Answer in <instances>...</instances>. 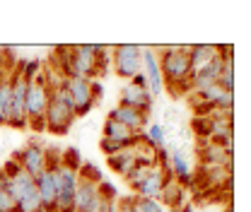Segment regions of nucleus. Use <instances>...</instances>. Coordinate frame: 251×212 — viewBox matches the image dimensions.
I'll return each mask as SVG.
<instances>
[{"instance_id":"obj_22","label":"nucleus","mask_w":251,"mask_h":212,"mask_svg":"<svg viewBox=\"0 0 251 212\" xmlns=\"http://www.w3.org/2000/svg\"><path fill=\"white\" fill-rule=\"evenodd\" d=\"M10 99H12V85H10V77H7V80L0 85V125H7Z\"/></svg>"},{"instance_id":"obj_9","label":"nucleus","mask_w":251,"mask_h":212,"mask_svg":"<svg viewBox=\"0 0 251 212\" xmlns=\"http://www.w3.org/2000/svg\"><path fill=\"white\" fill-rule=\"evenodd\" d=\"M198 162H201V166L232 169V164H234V150L215 145V142H205V145L198 147Z\"/></svg>"},{"instance_id":"obj_14","label":"nucleus","mask_w":251,"mask_h":212,"mask_svg":"<svg viewBox=\"0 0 251 212\" xmlns=\"http://www.w3.org/2000/svg\"><path fill=\"white\" fill-rule=\"evenodd\" d=\"M220 56L218 44H193L188 46V61H191V72L205 68L208 63H213Z\"/></svg>"},{"instance_id":"obj_19","label":"nucleus","mask_w":251,"mask_h":212,"mask_svg":"<svg viewBox=\"0 0 251 212\" xmlns=\"http://www.w3.org/2000/svg\"><path fill=\"white\" fill-rule=\"evenodd\" d=\"M135 135L138 133H133L130 128H126L121 123L111 121V118H106L104 125H101V138H106V140H114V142H121L124 147H128L133 140H135Z\"/></svg>"},{"instance_id":"obj_8","label":"nucleus","mask_w":251,"mask_h":212,"mask_svg":"<svg viewBox=\"0 0 251 212\" xmlns=\"http://www.w3.org/2000/svg\"><path fill=\"white\" fill-rule=\"evenodd\" d=\"M15 162L29 174V176H39L49 164H46V147L39 142H29L22 150L15 152Z\"/></svg>"},{"instance_id":"obj_34","label":"nucleus","mask_w":251,"mask_h":212,"mask_svg":"<svg viewBox=\"0 0 251 212\" xmlns=\"http://www.w3.org/2000/svg\"><path fill=\"white\" fill-rule=\"evenodd\" d=\"M164 212H181V208H164Z\"/></svg>"},{"instance_id":"obj_18","label":"nucleus","mask_w":251,"mask_h":212,"mask_svg":"<svg viewBox=\"0 0 251 212\" xmlns=\"http://www.w3.org/2000/svg\"><path fill=\"white\" fill-rule=\"evenodd\" d=\"M169 179H174L176 183H181V186H186L191 183V166H188L186 157H184V152H169Z\"/></svg>"},{"instance_id":"obj_16","label":"nucleus","mask_w":251,"mask_h":212,"mask_svg":"<svg viewBox=\"0 0 251 212\" xmlns=\"http://www.w3.org/2000/svg\"><path fill=\"white\" fill-rule=\"evenodd\" d=\"M186 195H188L186 186L176 183L174 179H167L162 193H159V203H162V208H184Z\"/></svg>"},{"instance_id":"obj_11","label":"nucleus","mask_w":251,"mask_h":212,"mask_svg":"<svg viewBox=\"0 0 251 212\" xmlns=\"http://www.w3.org/2000/svg\"><path fill=\"white\" fill-rule=\"evenodd\" d=\"M143 75L148 77V87H150L152 99H155V96H162L164 80H162V72H159V61H157L155 48H145V46H143Z\"/></svg>"},{"instance_id":"obj_26","label":"nucleus","mask_w":251,"mask_h":212,"mask_svg":"<svg viewBox=\"0 0 251 212\" xmlns=\"http://www.w3.org/2000/svg\"><path fill=\"white\" fill-rule=\"evenodd\" d=\"M133 210L135 212H164L159 200H150V198H138L133 195Z\"/></svg>"},{"instance_id":"obj_10","label":"nucleus","mask_w":251,"mask_h":212,"mask_svg":"<svg viewBox=\"0 0 251 212\" xmlns=\"http://www.w3.org/2000/svg\"><path fill=\"white\" fill-rule=\"evenodd\" d=\"M152 94L150 90H143V87H135L133 82H126V87L119 94V104L128 106V109H135V111H143L150 116V109H152Z\"/></svg>"},{"instance_id":"obj_3","label":"nucleus","mask_w":251,"mask_h":212,"mask_svg":"<svg viewBox=\"0 0 251 212\" xmlns=\"http://www.w3.org/2000/svg\"><path fill=\"white\" fill-rule=\"evenodd\" d=\"M111 46H99V44H77L70 46V65L73 72L80 77H90L97 80L99 72L104 70V65L109 63Z\"/></svg>"},{"instance_id":"obj_29","label":"nucleus","mask_w":251,"mask_h":212,"mask_svg":"<svg viewBox=\"0 0 251 212\" xmlns=\"http://www.w3.org/2000/svg\"><path fill=\"white\" fill-rule=\"evenodd\" d=\"M0 212H15V203L5 190V174L0 171Z\"/></svg>"},{"instance_id":"obj_12","label":"nucleus","mask_w":251,"mask_h":212,"mask_svg":"<svg viewBox=\"0 0 251 212\" xmlns=\"http://www.w3.org/2000/svg\"><path fill=\"white\" fill-rule=\"evenodd\" d=\"M106 118L121 123V125H126V128H130L133 133H145V128L150 125V123H148L150 116H148V114L135 111V109H128V106H121V104H119L116 109H111Z\"/></svg>"},{"instance_id":"obj_27","label":"nucleus","mask_w":251,"mask_h":212,"mask_svg":"<svg viewBox=\"0 0 251 212\" xmlns=\"http://www.w3.org/2000/svg\"><path fill=\"white\" fill-rule=\"evenodd\" d=\"M77 176L80 179H85V181H92V183H99L104 176H101V171H99V166L92 164V162H82V166L77 169Z\"/></svg>"},{"instance_id":"obj_33","label":"nucleus","mask_w":251,"mask_h":212,"mask_svg":"<svg viewBox=\"0 0 251 212\" xmlns=\"http://www.w3.org/2000/svg\"><path fill=\"white\" fill-rule=\"evenodd\" d=\"M7 77H10V70H7V68H2V65H0V85H2V82H5V80H7Z\"/></svg>"},{"instance_id":"obj_23","label":"nucleus","mask_w":251,"mask_h":212,"mask_svg":"<svg viewBox=\"0 0 251 212\" xmlns=\"http://www.w3.org/2000/svg\"><path fill=\"white\" fill-rule=\"evenodd\" d=\"M145 138H148V142L159 150V147H164V140H167V133H164V128H162V123H150L148 128H145Z\"/></svg>"},{"instance_id":"obj_24","label":"nucleus","mask_w":251,"mask_h":212,"mask_svg":"<svg viewBox=\"0 0 251 212\" xmlns=\"http://www.w3.org/2000/svg\"><path fill=\"white\" fill-rule=\"evenodd\" d=\"M150 169H152V166H140V164H138V166H135L133 171H128V174L124 176V179H126V186H128L130 190H135V188H138L140 183H143L145 179H148V176H150Z\"/></svg>"},{"instance_id":"obj_4","label":"nucleus","mask_w":251,"mask_h":212,"mask_svg":"<svg viewBox=\"0 0 251 212\" xmlns=\"http://www.w3.org/2000/svg\"><path fill=\"white\" fill-rule=\"evenodd\" d=\"M49 80L44 75V70L31 77L29 87H27V96H25V116H27V128L36 130V133H44L46 130V106H49Z\"/></svg>"},{"instance_id":"obj_35","label":"nucleus","mask_w":251,"mask_h":212,"mask_svg":"<svg viewBox=\"0 0 251 212\" xmlns=\"http://www.w3.org/2000/svg\"><path fill=\"white\" fill-rule=\"evenodd\" d=\"M0 65H2V61H0ZM2 68H5V65H2ZM10 72H12V70H10Z\"/></svg>"},{"instance_id":"obj_13","label":"nucleus","mask_w":251,"mask_h":212,"mask_svg":"<svg viewBox=\"0 0 251 212\" xmlns=\"http://www.w3.org/2000/svg\"><path fill=\"white\" fill-rule=\"evenodd\" d=\"M167 179H169V174H167L159 164H155V166L150 169V176L133 190V195H138V198H150V200H159V193H162Z\"/></svg>"},{"instance_id":"obj_1","label":"nucleus","mask_w":251,"mask_h":212,"mask_svg":"<svg viewBox=\"0 0 251 212\" xmlns=\"http://www.w3.org/2000/svg\"><path fill=\"white\" fill-rule=\"evenodd\" d=\"M159 72L164 80V87L179 94H188L191 80V61H188V46H159L157 53Z\"/></svg>"},{"instance_id":"obj_7","label":"nucleus","mask_w":251,"mask_h":212,"mask_svg":"<svg viewBox=\"0 0 251 212\" xmlns=\"http://www.w3.org/2000/svg\"><path fill=\"white\" fill-rule=\"evenodd\" d=\"M65 87L70 92V99H73V106H75V116H87L94 109V96H92V80L90 77H65Z\"/></svg>"},{"instance_id":"obj_28","label":"nucleus","mask_w":251,"mask_h":212,"mask_svg":"<svg viewBox=\"0 0 251 212\" xmlns=\"http://www.w3.org/2000/svg\"><path fill=\"white\" fill-rule=\"evenodd\" d=\"M97 193H99V198L106 200V203H116V198H119L116 186H114L111 181H106V179H101V181L97 183Z\"/></svg>"},{"instance_id":"obj_31","label":"nucleus","mask_w":251,"mask_h":212,"mask_svg":"<svg viewBox=\"0 0 251 212\" xmlns=\"http://www.w3.org/2000/svg\"><path fill=\"white\" fill-rule=\"evenodd\" d=\"M116 212H135L133 210V195H119L116 198Z\"/></svg>"},{"instance_id":"obj_30","label":"nucleus","mask_w":251,"mask_h":212,"mask_svg":"<svg viewBox=\"0 0 251 212\" xmlns=\"http://www.w3.org/2000/svg\"><path fill=\"white\" fill-rule=\"evenodd\" d=\"M99 150L104 157H111V154H116V152L124 150V145L121 142H114V140H106V138H101V142H99Z\"/></svg>"},{"instance_id":"obj_6","label":"nucleus","mask_w":251,"mask_h":212,"mask_svg":"<svg viewBox=\"0 0 251 212\" xmlns=\"http://www.w3.org/2000/svg\"><path fill=\"white\" fill-rule=\"evenodd\" d=\"M111 68L126 82L143 70V46L138 44H119L111 46Z\"/></svg>"},{"instance_id":"obj_15","label":"nucleus","mask_w":251,"mask_h":212,"mask_svg":"<svg viewBox=\"0 0 251 212\" xmlns=\"http://www.w3.org/2000/svg\"><path fill=\"white\" fill-rule=\"evenodd\" d=\"M34 183H36V190H39V198H41V208L53 212V208H56V183H53L51 169H44L39 176H34Z\"/></svg>"},{"instance_id":"obj_32","label":"nucleus","mask_w":251,"mask_h":212,"mask_svg":"<svg viewBox=\"0 0 251 212\" xmlns=\"http://www.w3.org/2000/svg\"><path fill=\"white\" fill-rule=\"evenodd\" d=\"M101 94H104L101 82H99V80H92V96H94V101H99V99H101Z\"/></svg>"},{"instance_id":"obj_5","label":"nucleus","mask_w":251,"mask_h":212,"mask_svg":"<svg viewBox=\"0 0 251 212\" xmlns=\"http://www.w3.org/2000/svg\"><path fill=\"white\" fill-rule=\"evenodd\" d=\"M10 85H12V99H10V114H7V125L15 130H27V116H25V96L29 87V77L22 72V68H15L10 72Z\"/></svg>"},{"instance_id":"obj_20","label":"nucleus","mask_w":251,"mask_h":212,"mask_svg":"<svg viewBox=\"0 0 251 212\" xmlns=\"http://www.w3.org/2000/svg\"><path fill=\"white\" fill-rule=\"evenodd\" d=\"M94 200H97V183L80 179V181H77V190H75V205H73V212H87L92 208Z\"/></svg>"},{"instance_id":"obj_21","label":"nucleus","mask_w":251,"mask_h":212,"mask_svg":"<svg viewBox=\"0 0 251 212\" xmlns=\"http://www.w3.org/2000/svg\"><path fill=\"white\" fill-rule=\"evenodd\" d=\"M41 198H39V190H36V183L27 186L15 205V212H41Z\"/></svg>"},{"instance_id":"obj_2","label":"nucleus","mask_w":251,"mask_h":212,"mask_svg":"<svg viewBox=\"0 0 251 212\" xmlns=\"http://www.w3.org/2000/svg\"><path fill=\"white\" fill-rule=\"evenodd\" d=\"M75 106H73V99H70V92L65 87V77L56 87H51L49 94V106H46V130L53 133V135H65L73 123H75Z\"/></svg>"},{"instance_id":"obj_25","label":"nucleus","mask_w":251,"mask_h":212,"mask_svg":"<svg viewBox=\"0 0 251 212\" xmlns=\"http://www.w3.org/2000/svg\"><path fill=\"white\" fill-rule=\"evenodd\" d=\"M61 164L63 166H68V169H73V171H77L80 166H82V154L77 147H68V150L61 152Z\"/></svg>"},{"instance_id":"obj_17","label":"nucleus","mask_w":251,"mask_h":212,"mask_svg":"<svg viewBox=\"0 0 251 212\" xmlns=\"http://www.w3.org/2000/svg\"><path fill=\"white\" fill-rule=\"evenodd\" d=\"M106 166H109L111 171H116L119 176H126L128 171H133V169L138 166V162H135V152H133V147L128 145V147H124L121 152H116V154L106 157Z\"/></svg>"}]
</instances>
